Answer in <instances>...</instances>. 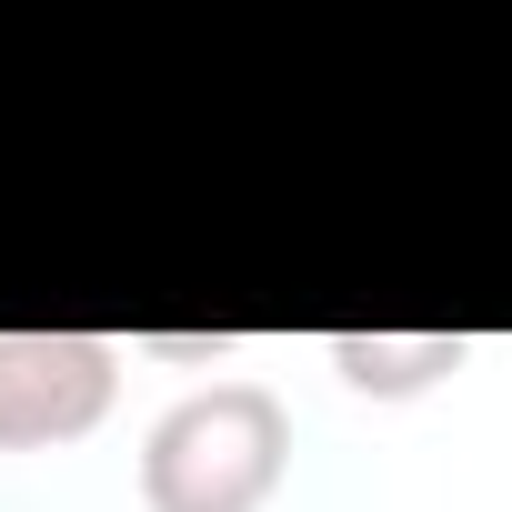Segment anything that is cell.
<instances>
[{"label":"cell","instance_id":"obj_3","mask_svg":"<svg viewBox=\"0 0 512 512\" xmlns=\"http://www.w3.org/2000/svg\"><path fill=\"white\" fill-rule=\"evenodd\" d=\"M322 352H332L342 392H362V402H422L432 382H452L472 362L462 332H332Z\"/></svg>","mask_w":512,"mask_h":512},{"label":"cell","instance_id":"obj_1","mask_svg":"<svg viewBox=\"0 0 512 512\" xmlns=\"http://www.w3.org/2000/svg\"><path fill=\"white\" fill-rule=\"evenodd\" d=\"M292 472V412L272 382H201L141 432L151 512H262Z\"/></svg>","mask_w":512,"mask_h":512},{"label":"cell","instance_id":"obj_2","mask_svg":"<svg viewBox=\"0 0 512 512\" xmlns=\"http://www.w3.org/2000/svg\"><path fill=\"white\" fill-rule=\"evenodd\" d=\"M121 402V342L101 332H0V452H61Z\"/></svg>","mask_w":512,"mask_h":512}]
</instances>
